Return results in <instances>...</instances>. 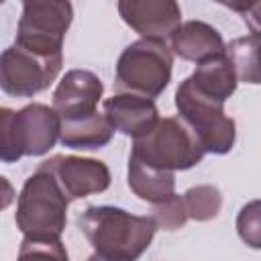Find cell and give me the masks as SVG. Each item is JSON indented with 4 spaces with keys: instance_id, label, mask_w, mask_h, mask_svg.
<instances>
[{
    "instance_id": "obj_16",
    "label": "cell",
    "mask_w": 261,
    "mask_h": 261,
    "mask_svg": "<svg viewBox=\"0 0 261 261\" xmlns=\"http://www.w3.org/2000/svg\"><path fill=\"white\" fill-rule=\"evenodd\" d=\"M128 188L141 200L149 204H159L173 196L175 192V175L171 171L155 169L139 161L137 157H128Z\"/></svg>"
},
{
    "instance_id": "obj_19",
    "label": "cell",
    "mask_w": 261,
    "mask_h": 261,
    "mask_svg": "<svg viewBox=\"0 0 261 261\" xmlns=\"http://www.w3.org/2000/svg\"><path fill=\"white\" fill-rule=\"evenodd\" d=\"M16 261H69L59 239H24Z\"/></svg>"
},
{
    "instance_id": "obj_11",
    "label": "cell",
    "mask_w": 261,
    "mask_h": 261,
    "mask_svg": "<svg viewBox=\"0 0 261 261\" xmlns=\"http://www.w3.org/2000/svg\"><path fill=\"white\" fill-rule=\"evenodd\" d=\"M118 14L141 39H169L181 24V8L173 0H120Z\"/></svg>"
},
{
    "instance_id": "obj_6",
    "label": "cell",
    "mask_w": 261,
    "mask_h": 261,
    "mask_svg": "<svg viewBox=\"0 0 261 261\" xmlns=\"http://www.w3.org/2000/svg\"><path fill=\"white\" fill-rule=\"evenodd\" d=\"M175 108L177 118L194 133L204 153L224 155L232 149L237 128L234 120L224 112V104L212 98L202 96L186 77L175 90Z\"/></svg>"
},
{
    "instance_id": "obj_20",
    "label": "cell",
    "mask_w": 261,
    "mask_h": 261,
    "mask_svg": "<svg viewBox=\"0 0 261 261\" xmlns=\"http://www.w3.org/2000/svg\"><path fill=\"white\" fill-rule=\"evenodd\" d=\"M151 218H153L157 228H163V230H177V228H181L186 224V220H188L181 196L173 194L167 200H163L159 204H153Z\"/></svg>"
},
{
    "instance_id": "obj_12",
    "label": "cell",
    "mask_w": 261,
    "mask_h": 261,
    "mask_svg": "<svg viewBox=\"0 0 261 261\" xmlns=\"http://www.w3.org/2000/svg\"><path fill=\"white\" fill-rule=\"evenodd\" d=\"M102 108H104L102 114L106 116L110 126L130 137L133 141L153 130V126L159 120V110L153 100L137 94H128V92L112 94L110 98L104 100Z\"/></svg>"
},
{
    "instance_id": "obj_9",
    "label": "cell",
    "mask_w": 261,
    "mask_h": 261,
    "mask_svg": "<svg viewBox=\"0 0 261 261\" xmlns=\"http://www.w3.org/2000/svg\"><path fill=\"white\" fill-rule=\"evenodd\" d=\"M41 167H45L55 177L69 202L90 194H100L110 186V169L100 159L55 155L49 161H43Z\"/></svg>"
},
{
    "instance_id": "obj_1",
    "label": "cell",
    "mask_w": 261,
    "mask_h": 261,
    "mask_svg": "<svg viewBox=\"0 0 261 261\" xmlns=\"http://www.w3.org/2000/svg\"><path fill=\"white\" fill-rule=\"evenodd\" d=\"M77 226L94 253L110 261H137L157 230L151 216H137L116 206H88Z\"/></svg>"
},
{
    "instance_id": "obj_22",
    "label": "cell",
    "mask_w": 261,
    "mask_h": 261,
    "mask_svg": "<svg viewBox=\"0 0 261 261\" xmlns=\"http://www.w3.org/2000/svg\"><path fill=\"white\" fill-rule=\"evenodd\" d=\"M14 200H16L14 186H12L4 175H0V212L6 210Z\"/></svg>"
},
{
    "instance_id": "obj_5",
    "label": "cell",
    "mask_w": 261,
    "mask_h": 261,
    "mask_svg": "<svg viewBox=\"0 0 261 261\" xmlns=\"http://www.w3.org/2000/svg\"><path fill=\"white\" fill-rule=\"evenodd\" d=\"M130 155L149 167L173 173L198 165L206 153L181 118L165 116L157 120L153 130L133 141Z\"/></svg>"
},
{
    "instance_id": "obj_15",
    "label": "cell",
    "mask_w": 261,
    "mask_h": 261,
    "mask_svg": "<svg viewBox=\"0 0 261 261\" xmlns=\"http://www.w3.org/2000/svg\"><path fill=\"white\" fill-rule=\"evenodd\" d=\"M114 137V128L106 120L102 112H94L92 116L77 118V120H61L59 141L63 147L69 149H102Z\"/></svg>"
},
{
    "instance_id": "obj_7",
    "label": "cell",
    "mask_w": 261,
    "mask_h": 261,
    "mask_svg": "<svg viewBox=\"0 0 261 261\" xmlns=\"http://www.w3.org/2000/svg\"><path fill=\"white\" fill-rule=\"evenodd\" d=\"M71 18L73 8L69 2H24L14 45L43 57L61 55Z\"/></svg>"
},
{
    "instance_id": "obj_10",
    "label": "cell",
    "mask_w": 261,
    "mask_h": 261,
    "mask_svg": "<svg viewBox=\"0 0 261 261\" xmlns=\"http://www.w3.org/2000/svg\"><path fill=\"white\" fill-rule=\"evenodd\" d=\"M104 94L102 80L88 69H69L53 92V110L61 120H77L98 112Z\"/></svg>"
},
{
    "instance_id": "obj_18",
    "label": "cell",
    "mask_w": 261,
    "mask_h": 261,
    "mask_svg": "<svg viewBox=\"0 0 261 261\" xmlns=\"http://www.w3.org/2000/svg\"><path fill=\"white\" fill-rule=\"evenodd\" d=\"M184 208L188 218L198 220V222H206L218 216L220 208H222V194L216 186H196L190 188L184 196Z\"/></svg>"
},
{
    "instance_id": "obj_13",
    "label": "cell",
    "mask_w": 261,
    "mask_h": 261,
    "mask_svg": "<svg viewBox=\"0 0 261 261\" xmlns=\"http://www.w3.org/2000/svg\"><path fill=\"white\" fill-rule=\"evenodd\" d=\"M171 39V53L179 55L186 61H194L196 65L224 53L222 35L208 22L188 20L175 29Z\"/></svg>"
},
{
    "instance_id": "obj_21",
    "label": "cell",
    "mask_w": 261,
    "mask_h": 261,
    "mask_svg": "<svg viewBox=\"0 0 261 261\" xmlns=\"http://www.w3.org/2000/svg\"><path fill=\"white\" fill-rule=\"evenodd\" d=\"M237 230H239V237L249 247L259 249V202L257 200H253L241 210L237 218Z\"/></svg>"
},
{
    "instance_id": "obj_23",
    "label": "cell",
    "mask_w": 261,
    "mask_h": 261,
    "mask_svg": "<svg viewBox=\"0 0 261 261\" xmlns=\"http://www.w3.org/2000/svg\"><path fill=\"white\" fill-rule=\"evenodd\" d=\"M88 261H110V259H104V257H100V255H98V253H92V255H90V259H88Z\"/></svg>"
},
{
    "instance_id": "obj_4",
    "label": "cell",
    "mask_w": 261,
    "mask_h": 261,
    "mask_svg": "<svg viewBox=\"0 0 261 261\" xmlns=\"http://www.w3.org/2000/svg\"><path fill=\"white\" fill-rule=\"evenodd\" d=\"M173 53L161 39H139L130 43L116 63V90L143 98H157L171 80Z\"/></svg>"
},
{
    "instance_id": "obj_8",
    "label": "cell",
    "mask_w": 261,
    "mask_h": 261,
    "mask_svg": "<svg viewBox=\"0 0 261 261\" xmlns=\"http://www.w3.org/2000/svg\"><path fill=\"white\" fill-rule=\"evenodd\" d=\"M61 63L63 55L43 57L10 45L0 53V90L14 98H31L55 82Z\"/></svg>"
},
{
    "instance_id": "obj_2",
    "label": "cell",
    "mask_w": 261,
    "mask_h": 261,
    "mask_svg": "<svg viewBox=\"0 0 261 261\" xmlns=\"http://www.w3.org/2000/svg\"><path fill=\"white\" fill-rule=\"evenodd\" d=\"M61 118L47 104H27L20 110L0 108V161L16 163L22 157L49 153L59 141Z\"/></svg>"
},
{
    "instance_id": "obj_17",
    "label": "cell",
    "mask_w": 261,
    "mask_h": 261,
    "mask_svg": "<svg viewBox=\"0 0 261 261\" xmlns=\"http://www.w3.org/2000/svg\"><path fill=\"white\" fill-rule=\"evenodd\" d=\"M257 47H259V35L257 33H251L247 37L234 39L228 45H224V55L228 57L239 82L259 84Z\"/></svg>"
},
{
    "instance_id": "obj_3",
    "label": "cell",
    "mask_w": 261,
    "mask_h": 261,
    "mask_svg": "<svg viewBox=\"0 0 261 261\" xmlns=\"http://www.w3.org/2000/svg\"><path fill=\"white\" fill-rule=\"evenodd\" d=\"M67 206L69 200L55 177L39 165L18 194L14 222L24 239H59L67 222Z\"/></svg>"
},
{
    "instance_id": "obj_14",
    "label": "cell",
    "mask_w": 261,
    "mask_h": 261,
    "mask_svg": "<svg viewBox=\"0 0 261 261\" xmlns=\"http://www.w3.org/2000/svg\"><path fill=\"white\" fill-rule=\"evenodd\" d=\"M190 82L202 96L212 98L222 104L232 96L239 84L237 73L224 53L198 63V67L190 75Z\"/></svg>"
}]
</instances>
